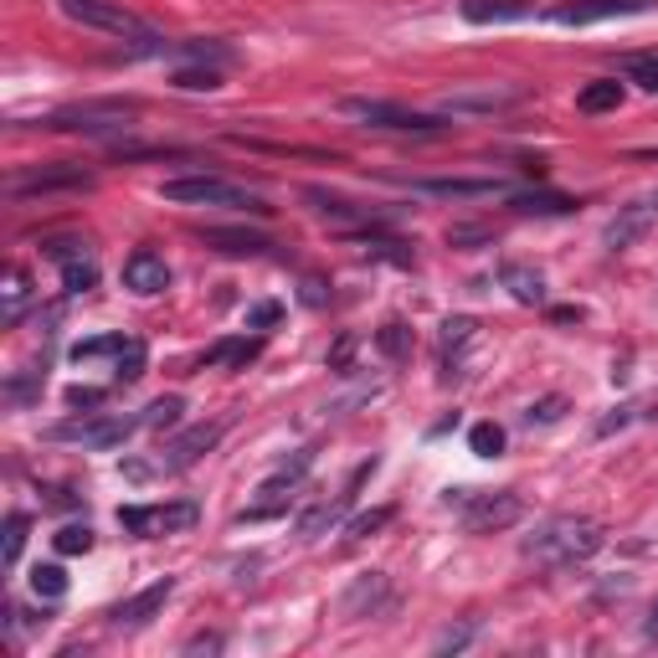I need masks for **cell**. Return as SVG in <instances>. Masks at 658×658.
<instances>
[{
  "label": "cell",
  "mask_w": 658,
  "mask_h": 658,
  "mask_svg": "<svg viewBox=\"0 0 658 658\" xmlns=\"http://www.w3.org/2000/svg\"><path fill=\"white\" fill-rule=\"evenodd\" d=\"M627 423H633V407H617L612 417H602V423H596V438H612V432H617V427H627Z\"/></svg>",
  "instance_id": "cell-45"
},
{
  "label": "cell",
  "mask_w": 658,
  "mask_h": 658,
  "mask_svg": "<svg viewBox=\"0 0 658 658\" xmlns=\"http://www.w3.org/2000/svg\"><path fill=\"white\" fill-rule=\"evenodd\" d=\"M654 217H658V196H654V201H627V206H617V217H612L607 232H602L607 252H627L643 232H648V227H654Z\"/></svg>",
  "instance_id": "cell-17"
},
{
  "label": "cell",
  "mask_w": 658,
  "mask_h": 658,
  "mask_svg": "<svg viewBox=\"0 0 658 658\" xmlns=\"http://www.w3.org/2000/svg\"><path fill=\"white\" fill-rule=\"evenodd\" d=\"M658 0H566L550 11V26H596V21H617V17H638L654 11Z\"/></svg>",
  "instance_id": "cell-10"
},
{
  "label": "cell",
  "mask_w": 658,
  "mask_h": 658,
  "mask_svg": "<svg viewBox=\"0 0 658 658\" xmlns=\"http://www.w3.org/2000/svg\"><path fill=\"white\" fill-rule=\"evenodd\" d=\"M473 643V627H458V633H442L438 638V654H458V648H469Z\"/></svg>",
  "instance_id": "cell-46"
},
{
  "label": "cell",
  "mask_w": 658,
  "mask_h": 658,
  "mask_svg": "<svg viewBox=\"0 0 658 658\" xmlns=\"http://www.w3.org/2000/svg\"><path fill=\"white\" fill-rule=\"evenodd\" d=\"M201 519V504L196 500H171V504H124L119 509V525L140 540H160V535H186L196 530Z\"/></svg>",
  "instance_id": "cell-6"
},
{
  "label": "cell",
  "mask_w": 658,
  "mask_h": 658,
  "mask_svg": "<svg viewBox=\"0 0 658 658\" xmlns=\"http://www.w3.org/2000/svg\"><path fill=\"white\" fill-rule=\"evenodd\" d=\"M617 103H623V83H617V78H596V83H586V88L577 94L581 113H612Z\"/></svg>",
  "instance_id": "cell-26"
},
{
  "label": "cell",
  "mask_w": 658,
  "mask_h": 658,
  "mask_svg": "<svg viewBox=\"0 0 658 658\" xmlns=\"http://www.w3.org/2000/svg\"><path fill=\"white\" fill-rule=\"evenodd\" d=\"M423 196H448V201H473V196H500V180H417Z\"/></svg>",
  "instance_id": "cell-23"
},
{
  "label": "cell",
  "mask_w": 658,
  "mask_h": 658,
  "mask_svg": "<svg viewBox=\"0 0 658 658\" xmlns=\"http://www.w3.org/2000/svg\"><path fill=\"white\" fill-rule=\"evenodd\" d=\"M160 196L171 206H232V211H257L267 217L263 196H252V190L232 186V180H221V175H186V180H165Z\"/></svg>",
  "instance_id": "cell-4"
},
{
  "label": "cell",
  "mask_w": 658,
  "mask_h": 658,
  "mask_svg": "<svg viewBox=\"0 0 658 658\" xmlns=\"http://www.w3.org/2000/svg\"><path fill=\"white\" fill-rule=\"evenodd\" d=\"M98 283V257L94 248H78L73 257H63V288L67 294H88Z\"/></svg>",
  "instance_id": "cell-25"
},
{
  "label": "cell",
  "mask_w": 658,
  "mask_h": 658,
  "mask_svg": "<svg viewBox=\"0 0 658 658\" xmlns=\"http://www.w3.org/2000/svg\"><path fill=\"white\" fill-rule=\"evenodd\" d=\"M98 402H103V392H94V386H73V392H67V407H83V412H94Z\"/></svg>",
  "instance_id": "cell-44"
},
{
  "label": "cell",
  "mask_w": 658,
  "mask_h": 658,
  "mask_svg": "<svg viewBox=\"0 0 658 658\" xmlns=\"http://www.w3.org/2000/svg\"><path fill=\"white\" fill-rule=\"evenodd\" d=\"M607 546V530L592 515H556L525 540V556L540 566H581Z\"/></svg>",
  "instance_id": "cell-1"
},
{
  "label": "cell",
  "mask_w": 658,
  "mask_h": 658,
  "mask_svg": "<svg viewBox=\"0 0 658 658\" xmlns=\"http://www.w3.org/2000/svg\"><path fill=\"white\" fill-rule=\"evenodd\" d=\"M52 540H57L63 556H88V550H94V530H88V525H63Z\"/></svg>",
  "instance_id": "cell-38"
},
{
  "label": "cell",
  "mask_w": 658,
  "mask_h": 658,
  "mask_svg": "<svg viewBox=\"0 0 658 658\" xmlns=\"http://www.w3.org/2000/svg\"><path fill=\"white\" fill-rule=\"evenodd\" d=\"M26 530H32V519L21 515H6V535H0V566H6V571H11V566L21 561V546H26Z\"/></svg>",
  "instance_id": "cell-27"
},
{
  "label": "cell",
  "mask_w": 658,
  "mask_h": 658,
  "mask_svg": "<svg viewBox=\"0 0 658 658\" xmlns=\"http://www.w3.org/2000/svg\"><path fill=\"white\" fill-rule=\"evenodd\" d=\"M119 350H124V335H103V340L73 346V361H98V355H119Z\"/></svg>",
  "instance_id": "cell-40"
},
{
  "label": "cell",
  "mask_w": 658,
  "mask_h": 658,
  "mask_svg": "<svg viewBox=\"0 0 658 658\" xmlns=\"http://www.w3.org/2000/svg\"><path fill=\"white\" fill-rule=\"evenodd\" d=\"M278 319H283V309L273 298H263V304H252L248 309V329H267V325H278Z\"/></svg>",
  "instance_id": "cell-42"
},
{
  "label": "cell",
  "mask_w": 658,
  "mask_h": 658,
  "mask_svg": "<svg viewBox=\"0 0 658 658\" xmlns=\"http://www.w3.org/2000/svg\"><path fill=\"white\" fill-rule=\"evenodd\" d=\"M392 515H396V509H371V515H355L346 525V535H350V540H365V535H376L381 525H392Z\"/></svg>",
  "instance_id": "cell-41"
},
{
  "label": "cell",
  "mask_w": 658,
  "mask_h": 658,
  "mask_svg": "<svg viewBox=\"0 0 658 658\" xmlns=\"http://www.w3.org/2000/svg\"><path fill=\"white\" fill-rule=\"evenodd\" d=\"M32 592L42 596V602L67 596V571H63V566H32Z\"/></svg>",
  "instance_id": "cell-32"
},
{
  "label": "cell",
  "mask_w": 658,
  "mask_h": 658,
  "mask_svg": "<svg viewBox=\"0 0 658 658\" xmlns=\"http://www.w3.org/2000/svg\"><path fill=\"white\" fill-rule=\"evenodd\" d=\"M525 88L519 83H484V88H458V94L442 98V113H494V109H509L519 103Z\"/></svg>",
  "instance_id": "cell-13"
},
{
  "label": "cell",
  "mask_w": 658,
  "mask_h": 658,
  "mask_svg": "<svg viewBox=\"0 0 658 658\" xmlns=\"http://www.w3.org/2000/svg\"><path fill=\"white\" fill-rule=\"evenodd\" d=\"M643 643H658V602L648 607V617H643Z\"/></svg>",
  "instance_id": "cell-49"
},
{
  "label": "cell",
  "mask_w": 658,
  "mask_h": 658,
  "mask_svg": "<svg viewBox=\"0 0 658 658\" xmlns=\"http://www.w3.org/2000/svg\"><path fill=\"white\" fill-rule=\"evenodd\" d=\"M361 248L376 252V257H386V263H396V267H412V248H407V242H392V237H361Z\"/></svg>",
  "instance_id": "cell-37"
},
{
  "label": "cell",
  "mask_w": 658,
  "mask_h": 658,
  "mask_svg": "<svg viewBox=\"0 0 658 658\" xmlns=\"http://www.w3.org/2000/svg\"><path fill=\"white\" fill-rule=\"evenodd\" d=\"M473 346H479V325H473L469 314H453V319L438 329V376L442 381H463Z\"/></svg>",
  "instance_id": "cell-9"
},
{
  "label": "cell",
  "mask_w": 658,
  "mask_h": 658,
  "mask_svg": "<svg viewBox=\"0 0 658 658\" xmlns=\"http://www.w3.org/2000/svg\"><path fill=\"white\" fill-rule=\"evenodd\" d=\"M500 283L509 288L515 304H546V278L525 263H500Z\"/></svg>",
  "instance_id": "cell-21"
},
{
  "label": "cell",
  "mask_w": 658,
  "mask_h": 658,
  "mask_svg": "<svg viewBox=\"0 0 658 658\" xmlns=\"http://www.w3.org/2000/svg\"><path fill=\"white\" fill-rule=\"evenodd\" d=\"M350 355H355V335H346L340 346L329 350V371H340V376H346V371H350Z\"/></svg>",
  "instance_id": "cell-43"
},
{
  "label": "cell",
  "mask_w": 658,
  "mask_h": 658,
  "mask_svg": "<svg viewBox=\"0 0 658 658\" xmlns=\"http://www.w3.org/2000/svg\"><path fill=\"white\" fill-rule=\"evenodd\" d=\"M309 463H314V453H309V448H304V453H294V463H283V469L273 473V479H267L263 489H257V494H263V504H257V509H248V519H263V515H273V509H278V504L288 500V494H294L298 484H304V473H309Z\"/></svg>",
  "instance_id": "cell-19"
},
{
  "label": "cell",
  "mask_w": 658,
  "mask_h": 658,
  "mask_svg": "<svg viewBox=\"0 0 658 658\" xmlns=\"http://www.w3.org/2000/svg\"><path fill=\"white\" fill-rule=\"evenodd\" d=\"M47 504H57V509H67V504H78L67 489H47Z\"/></svg>",
  "instance_id": "cell-50"
},
{
  "label": "cell",
  "mask_w": 658,
  "mask_h": 658,
  "mask_svg": "<svg viewBox=\"0 0 658 658\" xmlns=\"http://www.w3.org/2000/svg\"><path fill=\"white\" fill-rule=\"evenodd\" d=\"M94 186V175L83 171V165H47V171H42V165H36V171H26V175H11V196H47V190H88Z\"/></svg>",
  "instance_id": "cell-12"
},
{
  "label": "cell",
  "mask_w": 658,
  "mask_h": 658,
  "mask_svg": "<svg viewBox=\"0 0 658 658\" xmlns=\"http://www.w3.org/2000/svg\"><path fill=\"white\" fill-rule=\"evenodd\" d=\"M26 298H32V278L26 273H11L6 278V325H21V309H26Z\"/></svg>",
  "instance_id": "cell-34"
},
{
  "label": "cell",
  "mask_w": 658,
  "mask_h": 658,
  "mask_svg": "<svg viewBox=\"0 0 658 658\" xmlns=\"http://www.w3.org/2000/svg\"><path fill=\"white\" fill-rule=\"evenodd\" d=\"M175 88H186V94H211V88H221V73L217 67H175Z\"/></svg>",
  "instance_id": "cell-33"
},
{
  "label": "cell",
  "mask_w": 658,
  "mask_h": 658,
  "mask_svg": "<svg viewBox=\"0 0 658 658\" xmlns=\"http://www.w3.org/2000/svg\"><path fill=\"white\" fill-rule=\"evenodd\" d=\"M325 283H319V278H304V304H314V309H319V304H325Z\"/></svg>",
  "instance_id": "cell-48"
},
{
  "label": "cell",
  "mask_w": 658,
  "mask_h": 658,
  "mask_svg": "<svg viewBox=\"0 0 658 658\" xmlns=\"http://www.w3.org/2000/svg\"><path fill=\"white\" fill-rule=\"evenodd\" d=\"M257 355V340H221V346L206 350L201 365H248Z\"/></svg>",
  "instance_id": "cell-31"
},
{
  "label": "cell",
  "mask_w": 658,
  "mask_h": 658,
  "mask_svg": "<svg viewBox=\"0 0 658 658\" xmlns=\"http://www.w3.org/2000/svg\"><path fill=\"white\" fill-rule=\"evenodd\" d=\"M550 319H556V325H577V319H581V309H556V314H550Z\"/></svg>",
  "instance_id": "cell-51"
},
{
  "label": "cell",
  "mask_w": 658,
  "mask_h": 658,
  "mask_svg": "<svg viewBox=\"0 0 658 658\" xmlns=\"http://www.w3.org/2000/svg\"><path fill=\"white\" fill-rule=\"evenodd\" d=\"M376 350L386 355V361H407V355H412V329L402 325V319L381 325V329H376Z\"/></svg>",
  "instance_id": "cell-28"
},
{
  "label": "cell",
  "mask_w": 658,
  "mask_h": 658,
  "mask_svg": "<svg viewBox=\"0 0 658 658\" xmlns=\"http://www.w3.org/2000/svg\"><path fill=\"white\" fill-rule=\"evenodd\" d=\"M392 607V581L381 577V571H365V577L350 581V592L340 596V612H346L350 623H361V617H376V612Z\"/></svg>",
  "instance_id": "cell-16"
},
{
  "label": "cell",
  "mask_w": 658,
  "mask_h": 658,
  "mask_svg": "<svg viewBox=\"0 0 658 658\" xmlns=\"http://www.w3.org/2000/svg\"><path fill=\"white\" fill-rule=\"evenodd\" d=\"M63 17L78 21V26H88V32H109L119 36V42H134V36H150V26H144L134 11H124V6H113V0H63Z\"/></svg>",
  "instance_id": "cell-7"
},
{
  "label": "cell",
  "mask_w": 658,
  "mask_h": 658,
  "mask_svg": "<svg viewBox=\"0 0 658 658\" xmlns=\"http://www.w3.org/2000/svg\"><path fill=\"white\" fill-rule=\"evenodd\" d=\"M448 509L463 515V530L469 535H500L509 525L525 519V500H519L515 489H494V494H473V489H448L442 494Z\"/></svg>",
  "instance_id": "cell-3"
},
{
  "label": "cell",
  "mask_w": 658,
  "mask_h": 658,
  "mask_svg": "<svg viewBox=\"0 0 658 658\" xmlns=\"http://www.w3.org/2000/svg\"><path fill=\"white\" fill-rule=\"evenodd\" d=\"M217 648H221L217 633H201V638H190V643H186V654H217Z\"/></svg>",
  "instance_id": "cell-47"
},
{
  "label": "cell",
  "mask_w": 658,
  "mask_h": 658,
  "mask_svg": "<svg viewBox=\"0 0 658 658\" xmlns=\"http://www.w3.org/2000/svg\"><path fill=\"white\" fill-rule=\"evenodd\" d=\"M171 596H175V577H160V581H150L144 592L124 596V602H119V607L109 612V623L119 627V633H134V627H144L150 617H160Z\"/></svg>",
  "instance_id": "cell-11"
},
{
  "label": "cell",
  "mask_w": 658,
  "mask_h": 658,
  "mask_svg": "<svg viewBox=\"0 0 658 658\" xmlns=\"http://www.w3.org/2000/svg\"><path fill=\"white\" fill-rule=\"evenodd\" d=\"M469 448H473L479 458H500V453H504V427H500V423H473Z\"/></svg>",
  "instance_id": "cell-35"
},
{
  "label": "cell",
  "mask_w": 658,
  "mask_h": 658,
  "mask_svg": "<svg viewBox=\"0 0 658 658\" xmlns=\"http://www.w3.org/2000/svg\"><path fill=\"white\" fill-rule=\"evenodd\" d=\"M304 201H309V211H314V217L335 221V227H376V221H381V211H376V206L346 201V196H335V190H319V186H309V190H304Z\"/></svg>",
  "instance_id": "cell-15"
},
{
  "label": "cell",
  "mask_w": 658,
  "mask_h": 658,
  "mask_svg": "<svg viewBox=\"0 0 658 658\" xmlns=\"http://www.w3.org/2000/svg\"><path fill=\"white\" fill-rule=\"evenodd\" d=\"M180 412H186L180 396H160V402L144 407V427H175V423H180Z\"/></svg>",
  "instance_id": "cell-36"
},
{
  "label": "cell",
  "mask_w": 658,
  "mask_h": 658,
  "mask_svg": "<svg viewBox=\"0 0 658 658\" xmlns=\"http://www.w3.org/2000/svg\"><path fill=\"white\" fill-rule=\"evenodd\" d=\"M340 113L361 119L365 129H386V134H448L442 119L402 109V103H386V98H340Z\"/></svg>",
  "instance_id": "cell-5"
},
{
  "label": "cell",
  "mask_w": 658,
  "mask_h": 658,
  "mask_svg": "<svg viewBox=\"0 0 658 658\" xmlns=\"http://www.w3.org/2000/svg\"><path fill=\"white\" fill-rule=\"evenodd\" d=\"M140 119V103L129 98H88V103H67V109L47 113L42 124L63 129V134H88V140H124L129 129Z\"/></svg>",
  "instance_id": "cell-2"
},
{
  "label": "cell",
  "mask_w": 658,
  "mask_h": 658,
  "mask_svg": "<svg viewBox=\"0 0 658 658\" xmlns=\"http://www.w3.org/2000/svg\"><path fill=\"white\" fill-rule=\"evenodd\" d=\"M144 427V412L140 417H83V423H63L52 427V438L57 442H83V448H124L134 432Z\"/></svg>",
  "instance_id": "cell-8"
},
{
  "label": "cell",
  "mask_w": 658,
  "mask_h": 658,
  "mask_svg": "<svg viewBox=\"0 0 658 658\" xmlns=\"http://www.w3.org/2000/svg\"><path fill=\"white\" fill-rule=\"evenodd\" d=\"M42 381L47 371H21V376L6 381V407H32L36 396H42Z\"/></svg>",
  "instance_id": "cell-29"
},
{
  "label": "cell",
  "mask_w": 658,
  "mask_h": 658,
  "mask_svg": "<svg viewBox=\"0 0 658 658\" xmlns=\"http://www.w3.org/2000/svg\"><path fill=\"white\" fill-rule=\"evenodd\" d=\"M530 11V0H463V21L473 26H500V21H515Z\"/></svg>",
  "instance_id": "cell-22"
},
{
  "label": "cell",
  "mask_w": 658,
  "mask_h": 658,
  "mask_svg": "<svg viewBox=\"0 0 658 658\" xmlns=\"http://www.w3.org/2000/svg\"><path fill=\"white\" fill-rule=\"evenodd\" d=\"M144 365H150V350H144V340H124V350L113 355V376H119V381H140Z\"/></svg>",
  "instance_id": "cell-30"
},
{
  "label": "cell",
  "mask_w": 658,
  "mask_h": 658,
  "mask_svg": "<svg viewBox=\"0 0 658 658\" xmlns=\"http://www.w3.org/2000/svg\"><path fill=\"white\" fill-rule=\"evenodd\" d=\"M201 242L211 252H227V257H267L273 242L263 232H248V227H206Z\"/></svg>",
  "instance_id": "cell-20"
},
{
  "label": "cell",
  "mask_w": 658,
  "mask_h": 658,
  "mask_svg": "<svg viewBox=\"0 0 658 658\" xmlns=\"http://www.w3.org/2000/svg\"><path fill=\"white\" fill-rule=\"evenodd\" d=\"M217 442H221V423H196V427H186L175 442H165L160 463H165V473H180V469H190V463H201Z\"/></svg>",
  "instance_id": "cell-14"
},
{
  "label": "cell",
  "mask_w": 658,
  "mask_h": 658,
  "mask_svg": "<svg viewBox=\"0 0 658 658\" xmlns=\"http://www.w3.org/2000/svg\"><path fill=\"white\" fill-rule=\"evenodd\" d=\"M566 417V396H540V402H530V412H525V423L530 427H550Z\"/></svg>",
  "instance_id": "cell-39"
},
{
  "label": "cell",
  "mask_w": 658,
  "mask_h": 658,
  "mask_svg": "<svg viewBox=\"0 0 658 658\" xmlns=\"http://www.w3.org/2000/svg\"><path fill=\"white\" fill-rule=\"evenodd\" d=\"M519 217H566V211H577V201H566V196H550V190H519L509 196Z\"/></svg>",
  "instance_id": "cell-24"
},
{
  "label": "cell",
  "mask_w": 658,
  "mask_h": 658,
  "mask_svg": "<svg viewBox=\"0 0 658 658\" xmlns=\"http://www.w3.org/2000/svg\"><path fill=\"white\" fill-rule=\"evenodd\" d=\"M124 288L129 294H140V298H155L171 288V263L160 257V252L140 248V252H129L124 257Z\"/></svg>",
  "instance_id": "cell-18"
}]
</instances>
